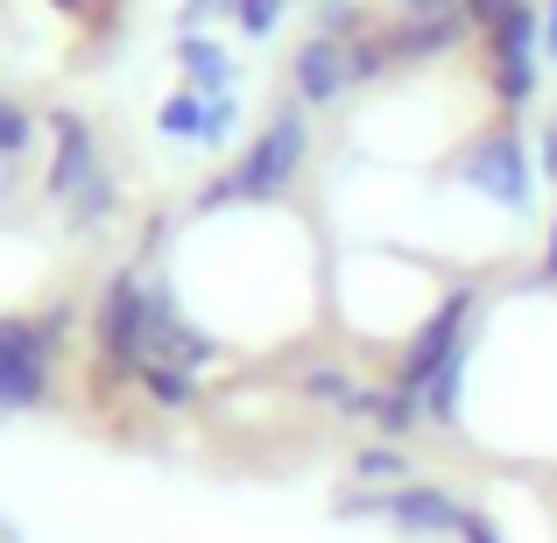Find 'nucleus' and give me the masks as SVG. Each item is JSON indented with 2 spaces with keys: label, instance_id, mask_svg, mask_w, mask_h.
<instances>
[{
  "label": "nucleus",
  "instance_id": "nucleus-1",
  "mask_svg": "<svg viewBox=\"0 0 557 543\" xmlns=\"http://www.w3.org/2000/svg\"><path fill=\"white\" fill-rule=\"evenodd\" d=\"M304 156H311V121H304V99H289V107H275L269 127L247 141L240 163L219 170V177L198 190V219L240 212V205H275L289 184L304 177Z\"/></svg>",
  "mask_w": 557,
  "mask_h": 543
},
{
  "label": "nucleus",
  "instance_id": "nucleus-2",
  "mask_svg": "<svg viewBox=\"0 0 557 543\" xmlns=\"http://www.w3.org/2000/svg\"><path fill=\"white\" fill-rule=\"evenodd\" d=\"M50 170H42V184H50V198L71 212V233H99L113 212H121V184H113V170L99 163V141H92V121L71 107L50 113Z\"/></svg>",
  "mask_w": 557,
  "mask_h": 543
},
{
  "label": "nucleus",
  "instance_id": "nucleus-3",
  "mask_svg": "<svg viewBox=\"0 0 557 543\" xmlns=\"http://www.w3.org/2000/svg\"><path fill=\"white\" fill-rule=\"evenodd\" d=\"M92 354L99 381H135L149 367V275L141 269H113L92 297Z\"/></svg>",
  "mask_w": 557,
  "mask_h": 543
},
{
  "label": "nucleus",
  "instance_id": "nucleus-4",
  "mask_svg": "<svg viewBox=\"0 0 557 543\" xmlns=\"http://www.w3.org/2000/svg\"><path fill=\"white\" fill-rule=\"evenodd\" d=\"M57 354H64V311L0 318V409H42L50 403Z\"/></svg>",
  "mask_w": 557,
  "mask_h": 543
},
{
  "label": "nucleus",
  "instance_id": "nucleus-5",
  "mask_svg": "<svg viewBox=\"0 0 557 543\" xmlns=\"http://www.w3.org/2000/svg\"><path fill=\"white\" fill-rule=\"evenodd\" d=\"M459 184L473 190V198H487L494 212H516V219L530 212L536 205V156H530V141L516 135V121L487 127V135L459 156Z\"/></svg>",
  "mask_w": 557,
  "mask_h": 543
},
{
  "label": "nucleus",
  "instance_id": "nucleus-6",
  "mask_svg": "<svg viewBox=\"0 0 557 543\" xmlns=\"http://www.w3.org/2000/svg\"><path fill=\"white\" fill-rule=\"evenodd\" d=\"M339 522H388L395 536L437 543V536H459L466 502H459L451 488H423V480H403V488H381V494H346V502H339Z\"/></svg>",
  "mask_w": 557,
  "mask_h": 543
},
{
  "label": "nucleus",
  "instance_id": "nucleus-7",
  "mask_svg": "<svg viewBox=\"0 0 557 543\" xmlns=\"http://www.w3.org/2000/svg\"><path fill=\"white\" fill-rule=\"evenodd\" d=\"M536 57H544V36H536V14H530V0H522L502 28H487V85H494L508 121L536 99Z\"/></svg>",
  "mask_w": 557,
  "mask_h": 543
},
{
  "label": "nucleus",
  "instance_id": "nucleus-8",
  "mask_svg": "<svg viewBox=\"0 0 557 543\" xmlns=\"http://www.w3.org/2000/svg\"><path fill=\"white\" fill-rule=\"evenodd\" d=\"M289 92L304 99V107H339L346 92H354V71H346V42L332 36H311L297 57H289Z\"/></svg>",
  "mask_w": 557,
  "mask_h": 543
},
{
  "label": "nucleus",
  "instance_id": "nucleus-9",
  "mask_svg": "<svg viewBox=\"0 0 557 543\" xmlns=\"http://www.w3.org/2000/svg\"><path fill=\"white\" fill-rule=\"evenodd\" d=\"M177 64H184V85L190 92H205V99H219V92H233V57H226V42H212V36H184L177 42Z\"/></svg>",
  "mask_w": 557,
  "mask_h": 543
},
{
  "label": "nucleus",
  "instance_id": "nucleus-10",
  "mask_svg": "<svg viewBox=\"0 0 557 543\" xmlns=\"http://www.w3.org/2000/svg\"><path fill=\"white\" fill-rule=\"evenodd\" d=\"M417 417H423V395L417 388H403V381H381V388H368V423L388 445H403L409 431H417Z\"/></svg>",
  "mask_w": 557,
  "mask_h": 543
},
{
  "label": "nucleus",
  "instance_id": "nucleus-11",
  "mask_svg": "<svg viewBox=\"0 0 557 543\" xmlns=\"http://www.w3.org/2000/svg\"><path fill=\"white\" fill-rule=\"evenodd\" d=\"M135 381L156 409H198V381H190V367H177V360H149Z\"/></svg>",
  "mask_w": 557,
  "mask_h": 543
},
{
  "label": "nucleus",
  "instance_id": "nucleus-12",
  "mask_svg": "<svg viewBox=\"0 0 557 543\" xmlns=\"http://www.w3.org/2000/svg\"><path fill=\"white\" fill-rule=\"evenodd\" d=\"M304 395L325 403V409H339V417H368V388H360L346 367H311V374H304Z\"/></svg>",
  "mask_w": 557,
  "mask_h": 543
},
{
  "label": "nucleus",
  "instance_id": "nucleus-13",
  "mask_svg": "<svg viewBox=\"0 0 557 543\" xmlns=\"http://www.w3.org/2000/svg\"><path fill=\"white\" fill-rule=\"evenodd\" d=\"M156 127H163L170 141H198L205 135V92H190V85H177V92L156 107Z\"/></svg>",
  "mask_w": 557,
  "mask_h": 543
},
{
  "label": "nucleus",
  "instance_id": "nucleus-14",
  "mask_svg": "<svg viewBox=\"0 0 557 543\" xmlns=\"http://www.w3.org/2000/svg\"><path fill=\"white\" fill-rule=\"evenodd\" d=\"M354 473H360V480H388V488H403V480H409V452L388 445V437H381V445H360V452H354Z\"/></svg>",
  "mask_w": 557,
  "mask_h": 543
},
{
  "label": "nucleus",
  "instance_id": "nucleus-15",
  "mask_svg": "<svg viewBox=\"0 0 557 543\" xmlns=\"http://www.w3.org/2000/svg\"><path fill=\"white\" fill-rule=\"evenodd\" d=\"M233 135H240V99H233V92L205 99V135H198V149H226Z\"/></svg>",
  "mask_w": 557,
  "mask_h": 543
},
{
  "label": "nucleus",
  "instance_id": "nucleus-16",
  "mask_svg": "<svg viewBox=\"0 0 557 543\" xmlns=\"http://www.w3.org/2000/svg\"><path fill=\"white\" fill-rule=\"evenodd\" d=\"M28 135H36V121H28V107H14V99H0V156H22Z\"/></svg>",
  "mask_w": 557,
  "mask_h": 543
},
{
  "label": "nucleus",
  "instance_id": "nucleus-17",
  "mask_svg": "<svg viewBox=\"0 0 557 543\" xmlns=\"http://www.w3.org/2000/svg\"><path fill=\"white\" fill-rule=\"evenodd\" d=\"M283 8H289V0H240L233 14H240V28H247V36H275V22H283Z\"/></svg>",
  "mask_w": 557,
  "mask_h": 543
},
{
  "label": "nucleus",
  "instance_id": "nucleus-18",
  "mask_svg": "<svg viewBox=\"0 0 557 543\" xmlns=\"http://www.w3.org/2000/svg\"><path fill=\"white\" fill-rule=\"evenodd\" d=\"M516 8H522V0H466V22H473V28H502Z\"/></svg>",
  "mask_w": 557,
  "mask_h": 543
},
{
  "label": "nucleus",
  "instance_id": "nucleus-19",
  "mask_svg": "<svg viewBox=\"0 0 557 543\" xmlns=\"http://www.w3.org/2000/svg\"><path fill=\"white\" fill-rule=\"evenodd\" d=\"M459 543H508V536L494 530V516H480V508H466V522H459Z\"/></svg>",
  "mask_w": 557,
  "mask_h": 543
},
{
  "label": "nucleus",
  "instance_id": "nucleus-20",
  "mask_svg": "<svg viewBox=\"0 0 557 543\" xmlns=\"http://www.w3.org/2000/svg\"><path fill=\"white\" fill-rule=\"evenodd\" d=\"M395 8H403V14H417V22H437V14H451L459 0H395Z\"/></svg>",
  "mask_w": 557,
  "mask_h": 543
},
{
  "label": "nucleus",
  "instance_id": "nucleus-21",
  "mask_svg": "<svg viewBox=\"0 0 557 543\" xmlns=\"http://www.w3.org/2000/svg\"><path fill=\"white\" fill-rule=\"evenodd\" d=\"M536 283H557V212H550V233H544V261H536Z\"/></svg>",
  "mask_w": 557,
  "mask_h": 543
},
{
  "label": "nucleus",
  "instance_id": "nucleus-22",
  "mask_svg": "<svg viewBox=\"0 0 557 543\" xmlns=\"http://www.w3.org/2000/svg\"><path fill=\"white\" fill-rule=\"evenodd\" d=\"M536 36H544V57L557 64V0H544V22H536Z\"/></svg>",
  "mask_w": 557,
  "mask_h": 543
},
{
  "label": "nucleus",
  "instance_id": "nucleus-23",
  "mask_svg": "<svg viewBox=\"0 0 557 543\" xmlns=\"http://www.w3.org/2000/svg\"><path fill=\"white\" fill-rule=\"evenodd\" d=\"M57 8H64V14H78V8H85V0H57Z\"/></svg>",
  "mask_w": 557,
  "mask_h": 543
},
{
  "label": "nucleus",
  "instance_id": "nucleus-24",
  "mask_svg": "<svg viewBox=\"0 0 557 543\" xmlns=\"http://www.w3.org/2000/svg\"><path fill=\"white\" fill-rule=\"evenodd\" d=\"M550 121H557V113H550Z\"/></svg>",
  "mask_w": 557,
  "mask_h": 543
}]
</instances>
